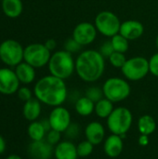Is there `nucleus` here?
Wrapping results in <instances>:
<instances>
[{
	"label": "nucleus",
	"mask_w": 158,
	"mask_h": 159,
	"mask_svg": "<svg viewBox=\"0 0 158 159\" xmlns=\"http://www.w3.org/2000/svg\"><path fill=\"white\" fill-rule=\"evenodd\" d=\"M2 10L4 14L11 19L18 18L23 10L21 0H2Z\"/></svg>",
	"instance_id": "obj_20"
},
{
	"label": "nucleus",
	"mask_w": 158,
	"mask_h": 159,
	"mask_svg": "<svg viewBox=\"0 0 158 159\" xmlns=\"http://www.w3.org/2000/svg\"><path fill=\"white\" fill-rule=\"evenodd\" d=\"M105 58L100 51L87 49L82 51L75 60V73L87 83L98 81L105 71Z\"/></svg>",
	"instance_id": "obj_2"
},
{
	"label": "nucleus",
	"mask_w": 158,
	"mask_h": 159,
	"mask_svg": "<svg viewBox=\"0 0 158 159\" xmlns=\"http://www.w3.org/2000/svg\"><path fill=\"white\" fill-rule=\"evenodd\" d=\"M133 122V116L126 107H116L107 118V128L112 134L119 136L126 135L130 129Z\"/></svg>",
	"instance_id": "obj_4"
},
{
	"label": "nucleus",
	"mask_w": 158,
	"mask_h": 159,
	"mask_svg": "<svg viewBox=\"0 0 158 159\" xmlns=\"http://www.w3.org/2000/svg\"><path fill=\"white\" fill-rule=\"evenodd\" d=\"M50 57L51 51L46 48L45 44L33 43L24 48L23 61L34 68H42L47 65Z\"/></svg>",
	"instance_id": "obj_9"
},
{
	"label": "nucleus",
	"mask_w": 158,
	"mask_h": 159,
	"mask_svg": "<svg viewBox=\"0 0 158 159\" xmlns=\"http://www.w3.org/2000/svg\"><path fill=\"white\" fill-rule=\"evenodd\" d=\"M28 152L32 159H50L54 155V148L46 140H42L32 142L29 145Z\"/></svg>",
	"instance_id": "obj_13"
},
{
	"label": "nucleus",
	"mask_w": 158,
	"mask_h": 159,
	"mask_svg": "<svg viewBox=\"0 0 158 159\" xmlns=\"http://www.w3.org/2000/svg\"><path fill=\"white\" fill-rule=\"evenodd\" d=\"M98 31L94 24L88 21L78 23L73 30L72 37L82 47L92 44L97 37Z\"/></svg>",
	"instance_id": "obj_10"
},
{
	"label": "nucleus",
	"mask_w": 158,
	"mask_h": 159,
	"mask_svg": "<svg viewBox=\"0 0 158 159\" xmlns=\"http://www.w3.org/2000/svg\"><path fill=\"white\" fill-rule=\"evenodd\" d=\"M48 121L51 127V129L57 130L61 133L65 132L68 127L71 125V114L65 107L57 106L52 109L49 114Z\"/></svg>",
	"instance_id": "obj_11"
},
{
	"label": "nucleus",
	"mask_w": 158,
	"mask_h": 159,
	"mask_svg": "<svg viewBox=\"0 0 158 159\" xmlns=\"http://www.w3.org/2000/svg\"><path fill=\"white\" fill-rule=\"evenodd\" d=\"M61 133L57 131V130H54V129H50L49 131L47 132V135H46V141L51 144V145H57L60 142H61Z\"/></svg>",
	"instance_id": "obj_29"
},
{
	"label": "nucleus",
	"mask_w": 158,
	"mask_h": 159,
	"mask_svg": "<svg viewBox=\"0 0 158 159\" xmlns=\"http://www.w3.org/2000/svg\"><path fill=\"white\" fill-rule=\"evenodd\" d=\"M111 43L113 45L114 50L116 52L126 53L129 48V40L125 38L123 35H121L120 34H117L113 37H111Z\"/></svg>",
	"instance_id": "obj_25"
},
{
	"label": "nucleus",
	"mask_w": 158,
	"mask_h": 159,
	"mask_svg": "<svg viewBox=\"0 0 158 159\" xmlns=\"http://www.w3.org/2000/svg\"><path fill=\"white\" fill-rule=\"evenodd\" d=\"M65 135L69 138V139H75L79 136L80 133V127L78 124L76 123H71V125L68 127V129L65 130Z\"/></svg>",
	"instance_id": "obj_31"
},
{
	"label": "nucleus",
	"mask_w": 158,
	"mask_h": 159,
	"mask_svg": "<svg viewBox=\"0 0 158 159\" xmlns=\"http://www.w3.org/2000/svg\"><path fill=\"white\" fill-rule=\"evenodd\" d=\"M156 48H157L158 49V35L156 36Z\"/></svg>",
	"instance_id": "obj_39"
},
{
	"label": "nucleus",
	"mask_w": 158,
	"mask_h": 159,
	"mask_svg": "<svg viewBox=\"0 0 158 159\" xmlns=\"http://www.w3.org/2000/svg\"><path fill=\"white\" fill-rule=\"evenodd\" d=\"M109 62L111 63V65H113L115 68L117 69H121L124 64L127 61V58L125 56V53H121V52H113V54L108 58Z\"/></svg>",
	"instance_id": "obj_27"
},
{
	"label": "nucleus",
	"mask_w": 158,
	"mask_h": 159,
	"mask_svg": "<svg viewBox=\"0 0 158 159\" xmlns=\"http://www.w3.org/2000/svg\"><path fill=\"white\" fill-rule=\"evenodd\" d=\"M41 111V102L36 98H32L31 100L24 102L22 108V115L26 120L33 122L36 121V119L40 116Z\"/></svg>",
	"instance_id": "obj_19"
},
{
	"label": "nucleus",
	"mask_w": 158,
	"mask_h": 159,
	"mask_svg": "<svg viewBox=\"0 0 158 159\" xmlns=\"http://www.w3.org/2000/svg\"><path fill=\"white\" fill-rule=\"evenodd\" d=\"M47 66L50 75L65 80L74 73L75 61L74 60L72 53L65 49L58 50L51 54Z\"/></svg>",
	"instance_id": "obj_3"
},
{
	"label": "nucleus",
	"mask_w": 158,
	"mask_h": 159,
	"mask_svg": "<svg viewBox=\"0 0 158 159\" xmlns=\"http://www.w3.org/2000/svg\"><path fill=\"white\" fill-rule=\"evenodd\" d=\"M149 69L150 73L158 77V52L154 54L150 60H149Z\"/></svg>",
	"instance_id": "obj_34"
},
{
	"label": "nucleus",
	"mask_w": 158,
	"mask_h": 159,
	"mask_svg": "<svg viewBox=\"0 0 158 159\" xmlns=\"http://www.w3.org/2000/svg\"><path fill=\"white\" fill-rule=\"evenodd\" d=\"M24 48L16 40L7 39L0 44V60L10 67H16L23 61Z\"/></svg>",
	"instance_id": "obj_8"
},
{
	"label": "nucleus",
	"mask_w": 158,
	"mask_h": 159,
	"mask_svg": "<svg viewBox=\"0 0 158 159\" xmlns=\"http://www.w3.org/2000/svg\"><path fill=\"white\" fill-rule=\"evenodd\" d=\"M121 71L128 80L140 81L150 73L149 60L142 56L132 57L127 60Z\"/></svg>",
	"instance_id": "obj_7"
},
{
	"label": "nucleus",
	"mask_w": 158,
	"mask_h": 159,
	"mask_svg": "<svg viewBox=\"0 0 158 159\" xmlns=\"http://www.w3.org/2000/svg\"><path fill=\"white\" fill-rule=\"evenodd\" d=\"M54 157L56 159H77L78 154L76 145L71 141L60 142L55 145Z\"/></svg>",
	"instance_id": "obj_17"
},
{
	"label": "nucleus",
	"mask_w": 158,
	"mask_h": 159,
	"mask_svg": "<svg viewBox=\"0 0 158 159\" xmlns=\"http://www.w3.org/2000/svg\"><path fill=\"white\" fill-rule=\"evenodd\" d=\"M74 108L76 113L81 116H88L95 110V102L87 96L80 97L76 100Z\"/></svg>",
	"instance_id": "obj_21"
},
{
	"label": "nucleus",
	"mask_w": 158,
	"mask_h": 159,
	"mask_svg": "<svg viewBox=\"0 0 158 159\" xmlns=\"http://www.w3.org/2000/svg\"><path fill=\"white\" fill-rule=\"evenodd\" d=\"M99 51L101 52V54H102L104 58H109V57L113 54V52H115L114 48H113V45H112V43H111V40L102 43V45L101 46Z\"/></svg>",
	"instance_id": "obj_32"
},
{
	"label": "nucleus",
	"mask_w": 158,
	"mask_h": 159,
	"mask_svg": "<svg viewBox=\"0 0 158 159\" xmlns=\"http://www.w3.org/2000/svg\"><path fill=\"white\" fill-rule=\"evenodd\" d=\"M6 150V142L5 139L0 135V155H2Z\"/></svg>",
	"instance_id": "obj_37"
},
{
	"label": "nucleus",
	"mask_w": 158,
	"mask_h": 159,
	"mask_svg": "<svg viewBox=\"0 0 158 159\" xmlns=\"http://www.w3.org/2000/svg\"><path fill=\"white\" fill-rule=\"evenodd\" d=\"M124 148V142L121 136L116 134H111L104 140L103 143V151L105 155L111 158L118 157Z\"/></svg>",
	"instance_id": "obj_16"
},
{
	"label": "nucleus",
	"mask_w": 158,
	"mask_h": 159,
	"mask_svg": "<svg viewBox=\"0 0 158 159\" xmlns=\"http://www.w3.org/2000/svg\"><path fill=\"white\" fill-rule=\"evenodd\" d=\"M45 46H46V48H47L49 51H52V50H54V49L56 48V47H57V42H56L55 39L50 38V39H47V40L45 42Z\"/></svg>",
	"instance_id": "obj_35"
},
{
	"label": "nucleus",
	"mask_w": 158,
	"mask_h": 159,
	"mask_svg": "<svg viewBox=\"0 0 158 159\" xmlns=\"http://www.w3.org/2000/svg\"><path fill=\"white\" fill-rule=\"evenodd\" d=\"M27 133L33 142H37L45 139L47 130L41 121H33L27 128Z\"/></svg>",
	"instance_id": "obj_23"
},
{
	"label": "nucleus",
	"mask_w": 158,
	"mask_h": 159,
	"mask_svg": "<svg viewBox=\"0 0 158 159\" xmlns=\"http://www.w3.org/2000/svg\"><path fill=\"white\" fill-rule=\"evenodd\" d=\"M20 81L15 71L9 68H0V93L11 95L20 89Z\"/></svg>",
	"instance_id": "obj_12"
},
{
	"label": "nucleus",
	"mask_w": 158,
	"mask_h": 159,
	"mask_svg": "<svg viewBox=\"0 0 158 159\" xmlns=\"http://www.w3.org/2000/svg\"><path fill=\"white\" fill-rule=\"evenodd\" d=\"M82 46L79 45L73 37L67 39L64 43V49L72 54L75 53V52H78L80 49H81Z\"/></svg>",
	"instance_id": "obj_30"
},
{
	"label": "nucleus",
	"mask_w": 158,
	"mask_h": 159,
	"mask_svg": "<svg viewBox=\"0 0 158 159\" xmlns=\"http://www.w3.org/2000/svg\"><path fill=\"white\" fill-rule=\"evenodd\" d=\"M6 159H22V158H21L20 156H18V155H14V154H13V155H9V156H8V157H7Z\"/></svg>",
	"instance_id": "obj_38"
},
{
	"label": "nucleus",
	"mask_w": 158,
	"mask_h": 159,
	"mask_svg": "<svg viewBox=\"0 0 158 159\" xmlns=\"http://www.w3.org/2000/svg\"><path fill=\"white\" fill-rule=\"evenodd\" d=\"M86 96L88 98H89L91 101H93L94 102H97L100 100H102V98H104L102 89L98 88V87H90V88H88L87 89V91H86Z\"/></svg>",
	"instance_id": "obj_28"
},
{
	"label": "nucleus",
	"mask_w": 158,
	"mask_h": 159,
	"mask_svg": "<svg viewBox=\"0 0 158 159\" xmlns=\"http://www.w3.org/2000/svg\"><path fill=\"white\" fill-rule=\"evenodd\" d=\"M148 143H149V136L141 134V136L139 138V144L141 146H146V145H148Z\"/></svg>",
	"instance_id": "obj_36"
},
{
	"label": "nucleus",
	"mask_w": 158,
	"mask_h": 159,
	"mask_svg": "<svg viewBox=\"0 0 158 159\" xmlns=\"http://www.w3.org/2000/svg\"><path fill=\"white\" fill-rule=\"evenodd\" d=\"M121 23L118 16L109 10L101 11L94 20V25L98 33L106 37H113L119 34Z\"/></svg>",
	"instance_id": "obj_6"
},
{
	"label": "nucleus",
	"mask_w": 158,
	"mask_h": 159,
	"mask_svg": "<svg viewBox=\"0 0 158 159\" xmlns=\"http://www.w3.org/2000/svg\"><path fill=\"white\" fill-rule=\"evenodd\" d=\"M86 140L90 142L93 145L101 144L105 138V129L103 125L98 121L88 123L85 129Z\"/></svg>",
	"instance_id": "obj_15"
},
{
	"label": "nucleus",
	"mask_w": 158,
	"mask_h": 159,
	"mask_svg": "<svg viewBox=\"0 0 158 159\" xmlns=\"http://www.w3.org/2000/svg\"><path fill=\"white\" fill-rule=\"evenodd\" d=\"M0 1H2V0H0Z\"/></svg>",
	"instance_id": "obj_40"
},
{
	"label": "nucleus",
	"mask_w": 158,
	"mask_h": 159,
	"mask_svg": "<svg viewBox=\"0 0 158 159\" xmlns=\"http://www.w3.org/2000/svg\"><path fill=\"white\" fill-rule=\"evenodd\" d=\"M15 73L19 81L24 85L31 84L35 78V68L25 61L20 62L15 67Z\"/></svg>",
	"instance_id": "obj_18"
},
{
	"label": "nucleus",
	"mask_w": 158,
	"mask_h": 159,
	"mask_svg": "<svg viewBox=\"0 0 158 159\" xmlns=\"http://www.w3.org/2000/svg\"><path fill=\"white\" fill-rule=\"evenodd\" d=\"M17 94H18V97L20 100L23 101L24 102L31 100L33 98V93L31 91V89L27 87H21L18 89L17 91Z\"/></svg>",
	"instance_id": "obj_33"
},
{
	"label": "nucleus",
	"mask_w": 158,
	"mask_h": 159,
	"mask_svg": "<svg viewBox=\"0 0 158 159\" xmlns=\"http://www.w3.org/2000/svg\"><path fill=\"white\" fill-rule=\"evenodd\" d=\"M102 89L104 98L114 103L125 101L129 97L131 92V88L129 82L120 77L108 78Z\"/></svg>",
	"instance_id": "obj_5"
},
{
	"label": "nucleus",
	"mask_w": 158,
	"mask_h": 159,
	"mask_svg": "<svg viewBox=\"0 0 158 159\" xmlns=\"http://www.w3.org/2000/svg\"><path fill=\"white\" fill-rule=\"evenodd\" d=\"M138 129L141 134L150 136L156 129V122L155 118L149 115L142 116L138 120Z\"/></svg>",
	"instance_id": "obj_22"
},
{
	"label": "nucleus",
	"mask_w": 158,
	"mask_h": 159,
	"mask_svg": "<svg viewBox=\"0 0 158 159\" xmlns=\"http://www.w3.org/2000/svg\"><path fill=\"white\" fill-rule=\"evenodd\" d=\"M144 33L143 24L136 20H125L121 23L119 34L129 40H136L142 36Z\"/></svg>",
	"instance_id": "obj_14"
},
{
	"label": "nucleus",
	"mask_w": 158,
	"mask_h": 159,
	"mask_svg": "<svg viewBox=\"0 0 158 159\" xmlns=\"http://www.w3.org/2000/svg\"><path fill=\"white\" fill-rule=\"evenodd\" d=\"M114 109H115L114 102H112L106 98H102L99 102H95L94 112L98 117L102 118V119H105V118L107 119L108 116L112 114Z\"/></svg>",
	"instance_id": "obj_24"
},
{
	"label": "nucleus",
	"mask_w": 158,
	"mask_h": 159,
	"mask_svg": "<svg viewBox=\"0 0 158 159\" xmlns=\"http://www.w3.org/2000/svg\"><path fill=\"white\" fill-rule=\"evenodd\" d=\"M34 93L41 103L57 107L66 101L68 89L63 79L49 75L40 78L35 83Z\"/></svg>",
	"instance_id": "obj_1"
},
{
	"label": "nucleus",
	"mask_w": 158,
	"mask_h": 159,
	"mask_svg": "<svg viewBox=\"0 0 158 159\" xmlns=\"http://www.w3.org/2000/svg\"><path fill=\"white\" fill-rule=\"evenodd\" d=\"M76 149H77V154L79 157H87L92 154L94 145L90 142L86 140V141L79 143L76 145Z\"/></svg>",
	"instance_id": "obj_26"
}]
</instances>
